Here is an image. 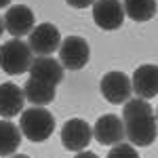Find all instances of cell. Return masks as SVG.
I'll use <instances>...</instances> for the list:
<instances>
[{
  "label": "cell",
  "instance_id": "cell-1",
  "mask_svg": "<svg viewBox=\"0 0 158 158\" xmlns=\"http://www.w3.org/2000/svg\"><path fill=\"white\" fill-rule=\"evenodd\" d=\"M122 122H124V135H127L129 143H133L137 148H148L156 141V112L146 99L137 97L122 103Z\"/></svg>",
  "mask_w": 158,
  "mask_h": 158
},
{
  "label": "cell",
  "instance_id": "cell-2",
  "mask_svg": "<svg viewBox=\"0 0 158 158\" xmlns=\"http://www.w3.org/2000/svg\"><path fill=\"white\" fill-rule=\"evenodd\" d=\"M19 129L23 133L25 139L40 143V141H47L53 131H55V118L44 106H32L21 112V118H19Z\"/></svg>",
  "mask_w": 158,
  "mask_h": 158
},
{
  "label": "cell",
  "instance_id": "cell-3",
  "mask_svg": "<svg viewBox=\"0 0 158 158\" xmlns=\"http://www.w3.org/2000/svg\"><path fill=\"white\" fill-rule=\"evenodd\" d=\"M32 49L21 38H13L0 47V68L9 76H19L23 72H30L32 65Z\"/></svg>",
  "mask_w": 158,
  "mask_h": 158
},
{
  "label": "cell",
  "instance_id": "cell-4",
  "mask_svg": "<svg viewBox=\"0 0 158 158\" xmlns=\"http://www.w3.org/2000/svg\"><path fill=\"white\" fill-rule=\"evenodd\" d=\"M91 57L89 42L80 36H68L61 40L59 47V61L65 70H82Z\"/></svg>",
  "mask_w": 158,
  "mask_h": 158
},
{
  "label": "cell",
  "instance_id": "cell-5",
  "mask_svg": "<svg viewBox=\"0 0 158 158\" xmlns=\"http://www.w3.org/2000/svg\"><path fill=\"white\" fill-rule=\"evenodd\" d=\"M27 44L34 55H53L61 47V34L57 25L40 23L34 25V30L27 34Z\"/></svg>",
  "mask_w": 158,
  "mask_h": 158
},
{
  "label": "cell",
  "instance_id": "cell-6",
  "mask_svg": "<svg viewBox=\"0 0 158 158\" xmlns=\"http://www.w3.org/2000/svg\"><path fill=\"white\" fill-rule=\"evenodd\" d=\"M99 91H101L103 99H108L110 103H127L133 93V85H131V78L127 74L108 72L101 76Z\"/></svg>",
  "mask_w": 158,
  "mask_h": 158
},
{
  "label": "cell",
  "instance_id": "cell-7",
  "mask_svg": "<svg viewBox=\"0 0 158 158\" xmlns=\"http://www.w3.org/2000/svg\"><path fill=\"white\" fill-rule=\"evenodd\" d=\"M93 139V129L91 124L82 118H70L61 127V143L70 152H82Z\"/></svg>",
  "mask_w": 158,
  "mask_h": 158
},
{
  "label": "cell",
  "instance_id": "cell-8",
  "mask_svg": "<svg viewBox=\"0 0 158 158\" xmlns=\"http://www.w3.org/2000/svg\"><path fill=\"white\" fill-rule=\"evenodd\" d=\"M93 21L97 27L112 32L118 30L124 21V6L120 0H95L93 2Z\"/></svg>",
  "mask_w": 158,
  "mask_h": 158
},
{
  "label": "cell",
  "instance_id": "cell-9",
  "mask_svg": "<svg viewBox=\"0 0 158 158\" xmlns=\"http://www.w3.org/2000/svg\"><path fill=\"white\" fill-rule=\"evenodd\" d=\"M93 137L97 139L101 146H116L120 143L124 135V122L116 114H103L99 116L95 127H93Z\"/></svg>",
  "mask_w": 158,
  "mask_h": 158
},
{
  "label": "cell",
  "instance_id": "cell-10",
  "mask_svg": "<svg viewBox=\"0 0 158 158\" xmlns=\"http://www.w3.org/2000/svg\"><path fill=\"white\" fill-rule=\"evenodd\" d=\"M4 19V30L13 34L15 38H21L25 34H30L34 30V11L25 4H13L11 9L6 11Z\"/></svg>",
  "mask_w": 158,
  "mask_h": 158
},
{
  "label": "cell",
  "instance_id": "cell-11",
  "mask_svg": "<svg viewBox=\"0 0 158 158\" xmlns=\"http://www.w3.org/2000/svg\"><path fill=\"white\" fill-rule=\"evenodd\" d=\"M133 91L137 93V97L141 99H152L158 95V65L154 63H146L139 65L135 70L133 78H131Z\"/></svg>",
  "mask_w": 158,
  "mask_h": 158
},
{
  "label": "cell",
  "instance_id": "cell-12",
  "mask_svg": "<svg viewBox=\"0 0 158 158\" xmlns=\"http://www.w3.org/2000/svg\"><path fill=\"white\" fill-rule=\"evenodd\" d=\"M63 70H65L63 63L57 61L55 57H51V55H36V59L32 61V65H30V76L57 86L63 80Z\"/></svg>",
  "mask_w": 158,
  "mask_h": 158
},
{
  "label": "cell",
  "instance_id": "cell-13",
  "mask_svg": "<svg viewBox=\"0 0 158 158\" xmlns=\"http://www.w3.org/2000/svg\"><path fill=\"white\" fill-rule=\"evenodd\" d=\"M23 103H25V93L21 86L13 85V82L0 85V116L2 118H13V116L21 114Z\"/></svg>",
  "mask_w": 158,
  "mask_h": 158
},
{
  "label": "cell",
  "instance_id": "cell-14",
  "mask_svg": "<svg viewBox=\"0 0 158 158\" xmlns=\"http://www.w3.org/2000/svg\"><path fill=\"white\" fill-rule=\"evenodd\" d=\"M23 93H25V101H30L32 106H49L55 99V85H49L44 80L38 78H27L23 85Z\"/></svg>",
  "mask_w": 158,
  "mask_h": 158
},
{
  "label": "cell",
  "instance_id": "cell-15",
  "mask_svg": "<svg viewBox=\"0 0 158 158\" xmlns=\"http://www.w3.org/2000/svg\"><path fill=\"white\" fill-rule=\"evenodd\" d=\"M21 129L19 124L11 122L9 118L0 120V156H13L21 143Z\"/></svg>",
  "mask_w": 158,
  "mask_h": 158
},
{
  "label": "cell",
  "instance_id": "cell-16",
  "mask_svg": "<svg viewBox=\"0 0 158 158\" xmlns=\"http://www.w3.org/2000/svg\"><path fill=\"white\" fill-rule=\"evenodd\" d=\"M124 15L137 23H146L156 15V0H124Z\"/></svg>",
  "mask_w": 158,
  "mask_h": 158
},
{
  "label": "cell",
  "instance_id": "cell-17",
  "mask_svg": "<svg viewBox=\"0 0 158 158\" xmlns=\"http://www.w3.org/2000/svg\"><path fill=\"white\" fill-rule=\"evenodd\" d=\"M108 158H139V152L135 150L133 143H116L108 152Z\"/></svg>",
  "mask_w": 158,
  "mask_h": 158
},
{
  "label": "cell",
  "instance_id": "cell-18",
  "mask_svg": "<svg viewBox=\"0 0 158 158\" xmlns=\"http://www.w3.org/2000/svg\"><path fill=\"white\" fill-rule=\"evenodd\" d=\"M72 9H86V6H91L95 0H65Z\"/></svg>",
  "mask_w": 158,
  "mask_h": 158
},
{
  "label": "cell",
  "instance_id": "cell-19",
  "mask_svg": "<svg viewBox=\"0 0 158 158\" xmlns=\"http://www.w3.org/2000/svg\"><path fill=\"white\" fill-rule=\"evenodd\" d=\"M74 158H99V156H97V154H93V152H85V150H82V152H78Z\"/></svg>",
  "mask_w": 158,
  "mask_h": 158
},
{
  "label": "cell",
  "instance_id": "cell-20",
  "mask_svg": "<svg viewBox=\"0 0 158 158\" xmlns=\"http://www.w3.org/2000/svg\"><path fill=\"white\" fill-rule=\"evenodd\" d=\"M6 4H11V0H0V9H6Z\"/></svg>",
  "mask_w": 158,
  "mask_h": 158
},
{
  "label": "cell",
  "instance_id": "cell-21",
  "mask_svg": "<svg viewBox=\"0 0 158 158\" xmlns=\"http://www.w3.org/2000/svg\"><path fill=\"white\" fill-rule=\"evenodd\" d=\"M2 32H4V19L0 17V36H2ZM0 47H2V44H0Z\"/></svg>",
  "mask_w": 158,
  "mask_h": 158
},
{
  "label": "cell",
  "instance_id": "cell-22",
  "mask_svg": "<svg viewBox=\"0 0 158 158\" xmlns=\"http://www.w3.org/2000/svg\"><path fill=\"white\" fill-rule=\"evenodd\" d=\"M11 158H30V156H27V154H13Z\"/></svg>",
  "mask_w": 158,
  "mask_h": 158
},
{
  "label": "cell",
  "instance_id": "cell-23",
  "mask_svg": "<svg viewBox=\"0 0 158 158\" xmlns=\"http://www.w3.org/2000/svg\"><path fill=\"white\" fill-rule=\"evenodd\" d=\"M156 120H158V108H156Z\"/></svg>",
  "mask_w": 158,
  "mask_h": 158
}]
</instances>
